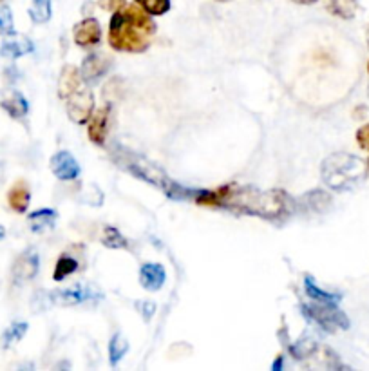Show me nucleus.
<instances>
[{
    "mask_svg": "<svg viewBox=\"0 0 369 371\" xmlns=\"http://www.w3.org/2000/svg\"><path fill=\"white\" fill-rule=\"evenodd\" d=\"M368 71H369V64H368Z\"/></svg>",
    "mask_w": 369,
    "mask_h": 371,
    "instance_id": "obj_32",
    "label": "nucleus"
},
{
    "mask_svg": "<svg viewBox=\"0 0 369 371\" xmlns=\"http://www.w3.org/2000/svg\"><path fill=\"white\" fill-rule=\"evenodd\" d=\"M76 270H78V261L71 258V255H62V258L58 259L57 267H55L53 277H55V281H64L67 275L74 274Z\"/></svg>",
    "mask_w": 369,
    "mask_h": 371,
    "instance_id": "obj_22",
    "label": "nucleus"
},
{
    "mask_svg": "<svg viewBox=\"0 0 369 371\" xmlns=\"http://www.w3.org/2000/svg\"><path fill=\"white\" fill-rule=\"evenodd\" d=\"M326 9L340 18H353L358 8V0H324Z\"/></svg>",
    "mask_w": 369,
    "mask_h": 371,
    "instance_id": "obj_18",
    "label": "nucleus"
},
{
    "mask_svg": "<svg viewBox=\"0 0 369 371\" xmlns=\"http://www.w3.org/2000/svg\"><path fill=\"white\" fill-rule=\"evenodd\" d=\"M136 4L147 11L148 15H165L170 9V0H136Z\"/></svg>",
    "mask_w": 369,
    "mask_h": 371,
    "instance_id": "obj_24",
    "label": "nucleus"
},
{
    "mask_svg": "<svg viewBox=\"0 0 369 371\" xmlns=\"http://www.w3.org/2000/svg\"><path fill=\"white\" fill-rule=\"evenodd\" d=\"M0 105L4 107L6 113L11 116V118H24L27 114V109H29V105H27L26 98L22 97L20 92L11 91L8 92L4 97V100L0 102Z\"/></svg>",
    "mask_w": 369,
    "mask_h": 371,
    "instance_id": "obj_15",
    "label": "nucleus"
},
{
    "mask_svg": "<svg viewBox=\"0 0 369 371\" xmlns=\"http://www.w3.org/2000/svg\"><path fill=\"white\" fill-rule=\"evenodd\" d=\"M109 118H111V109L109 105L100 107L98 111H95V114H91V122H89V138H91L92 144L96 145H104L105 138H107L109 132Z\"/></svg>",
    "mask_w": 369,
    "mask_h": 371,
    "instance_id": "obj_9",
    "label": "nucleus"
},
{
    "mask_svg": "<svg viewBox=\"0 0 369 371\" xmlns=\"http://www.w3.org/2000/svg\"><path fill=\"white\" fill-rule=\"evenodd\" d=\"M368 167L358 156L339 153L326 158L322 163V181L333 190H346L364 179Z\"/></svg>",
    "mask_w": 369,
    "mask_h": 371,
    "instance_id": "obj_2",
    "label": "nucleus"
},
{
    "mask_svg": "<svg viewBox=\"0 0 369 371\" xmlns=\"http://www.w3.org/2000/svg\"><path fill=\"white\" fill-rule=\"evenodd\" d=\"M33 48H35L33 42H31L29 38H26V36H9V38H6L4 42H2V46H0V57L15 60V58H20L24 57V55H27V52L33 51Z\"/></svg>",
    "mask_w": 369,
    "mask_h": 371,
    "instance_id": "obj_13",
    "label": "nucleus"
},
{
    "mask_svg": "<svg viewBox=\"0 0 369 371\" xmlns=\"http://www.w3.org/2000/svg\"><path fill=\"white\" fill-rule=\"evenodd\" d=\"M165 279V268L158 265V262H147V265L139 268V281H141V286L145 290L156 292V290H160L163 286Z\"/></svg>",
    "mask_w": 369,
    "mask_h": 371,
    "instance_id": "obj_11",
    "label": "nucleus"
},
{
    "mask_svg": "<svg viewBox=\"0 0 369 371\" xmlns=\"http://www.w3.org/2000/svg\"><path fill=\"white\" fill-rule=\"evenodd\" d=\"M304 315L317 323L319 326L324 328L326 332H335V330H347L349 321L346 315L337 308V304H326V302H317V304H304Z\"/></svg>",
    "mask_w": 369,
    "mask_h": 371,
    "instance_id": "obj_3",
    "label": "nucleus"
},
{
    "mask_svg": "<svg viewBox=\"0 0 369 371\" xmlns=\"http://www.w3.org/2000/svg\"><path fill=\"white\" fill-rule=\"evenodd\" d=\"M98 4H100L102 9L105 11H116L122 6H125V0H98Z\"/></svg>",
    "mask_w": 369,
    "mask_h": 371,
    "instance_id": "obj_28",
    "label": "nucleus"
},
{
    "mask_svg": "<svg viewBox=\"0 0 369 371\" xmlns=\"http://www.w3.org/2000/svg\"><path fill=\"white\" fill-rule=\"evenodd\" d=\"M73 36L74 42H76L80 48H92V46L100 44V24H98V20H95V18H85V20H82V22L74 26Z\"/></svg>",
    "mask_w": 369,
    "mask_h": 371,
    "instance_id": "obj_7",
    "label": "nucleus"
},
{
    "mask_svg": "<svg viewBox=\"0 0 369 371\" xmlns=\"http://www.w3.org/2000/svg\"><path fill=\"white\" fill-rule=\"evenodd\" d=\"M51 301L55 304L62 306H74V304H82V302L89 301V299H95V292L89 288H83V286H74V288H65V290H57V292L49 293Z\"/></svg>",
    "mask_w": 369,
    "mask_h": 371,
    "instance_id": "obj_10",
    "label": "nucleus"
},
{
    "mask_svg": "<svg viewBox=\"0 0 369 371\" xmlns=\"http://www.w3.org/2000/svg\"><path fill=\"white\" fill-rule=\"evenodd\" d=\"M356 144H358V147L369 153V123L362 125L361 129L356 131Z\"/></svg>",
    "mask_w": 369,
    "mask_h": 371,
    "instance_id": "obj_27",
    "label": "nucleus"
},
{
    "mask_svg": "<svg viewBox=\"0 0 369 371\" xmlns=\"http://www.w3.org/2000/svg\"><path fill=\"white\" fill-rule=\"evenodd\" d=\"M26 332H27V324L26 323H17V324H13V326H9L8 332L4 333L6 346H9V344H13V342L20 341L22 337L26 335Z\"/></svg>",
    "mask_w": 369,
    "mask_h": 371,
    "instance_id": "obj_25",
    "label": "nucleus"
},
{
    "mask_svg": "<svg viewBox=\"0 0 369 371\" xmlns=\"http://www.w3.org/2000/svg\"><path fill=\"white\" fill-rule=\"evenodd\" d=\"M365 167H368V172H369V160H368V163H365Z\"/></svg>",
    "mask_w": 369,
    "mask_h": 371,
    "instance_id": "obj_30",
    "label": "nucleus"
},
{
    "mask_svg": "<svg viewBox=\"0 0 369 371\" xmlns=\"http://www.w3.org/2000/svg\"><path fill=\"white\" fill-rule=\"evenodd\" d=\"M304 288H306V293L312 297L313 301L326 302V304H339L340 295H337V293L326 292V290H321L317 286V283H315V281H313L309 275L306 277V279H304Z\"/></svg>",
    "mask_w": 369,
    "mask_h": 371,
    "instance_id": "obj_19",
    "label": "nucleus"
},
{
    "mask_svg": "<svg viewBox=\"0 0 369 371\" xmlns=\"http://www.w3.org/2000/svg\"><path fill=\"white\" fill-rule=\"evenodd\" d=\"M368 44H369V29H368Z\"/></svg>",
    "mask_w": 369,
    "mask_h": 371,
    "instance_id": "obj_31",
    "label": "nucleus"
},
{
    "mask_svg": "<svg viewBox=\"0 0 369 371\" xmlns=\"http://www.w3.org/2000/svg\"><path fill=\"white\" fill-rule=\"evenodd\" d=\"M29 225L33 232H43L48 228L55 227V221H57V212L51 209H43L36 210L33 214H29Z\"/></svg>",
    "mask_w": 369,
    "mask_h": 371,
    "instance_id": "obj_17",
    "label": "nucleus"
},
{
    "mask_svg": "<svg viewBox=\"0 0 369 371\" xmlns=\"http://www.w3.org/2000/svg\"><path fill=\"white\" fill-rule=\"evenodd\" d=\"M293 2H297V4L308 6V4H315V2H317V0H293Z\"/></svg>",
    "mask_w": 369,
    "mask_h": 371,
    "instance_id": "obj_29",
    "label": "nucleus"
},
{
    "mask_svg": "<svg viewBox=\"0 0 369 371\" xmlns=\"http://www.w3.org/2000/svg\"><path fill=\"white\" fill-rule=\"evenodd\" d=\"M156 35V24L141 6L116 9L109 24V44L116 51L144 52Z\"/></svg>",
    "mask_w": 369,
    "mask_h": 371,
    "instance_id": "obj_1",
    "label": "nucleus"
},
{
    "mask_svg": "<svg viewBox=\"0 0 369 371\" xmlns=\"http://www.w3.org/2000/svg\"><path fill=\"white\" fill-rule=\"evenodd\" d=\"M29 188L26 187L24 181H18L8 194V203L9 206L15 210V212H26L27 206H29Z\"/></svg>",
    "mask_w": 369,
    "mask_h": 371,
    "instance_id": "obj_16",
    "label": "nucleus"
},
{
    "mask_svg": "<svg viewBox=\"0 0 369 371\" xmlns=\"http://www.w3.org/2000/svg\"><path fill=\"white\" fill-rule=\"evenodd\" d=\"M129 349V342H127L125 337L122 333H116V335L111 339V344H109V357H111V364H118L123 358V355L127 354Z\"/></svg>",
    "mask_w": 369,
    "mask_h": 371,
    "instance_id": "obj_21",
    "label": "nucleus"
},
{
    "mask_svg": "<svg viewBox=\"0 0 369 371\" xmlns=\"http://www.w3.org/2000/svg\"><path fill=\"white\" fill-rule=\"evenodd\" d=\"M129 171L134 172L138 178L145 179L151 185H156L160 187L163 192L169 194L170 197H178V190L179 187L174 181H170L169 178L165 176V172L161 171L160 167H156L154 163L147 162L144 158H132L129 162Z\"/></svg>",
    "mask_w": 369,
    "mask_h": 371,
    "instance_id": "obj_4",
    "label": "nucleus"
},
{
    "mask_svg": "<svg viewBox=\"0 0 369 371\" xmlns=\"http://www.w3.org/2000/svg\"><path fill=\"white\" fill-rule=\"evenodd\" d=\"M109 67H111L109 58H105L104 55H96V52H92V55H89V57L83 60L82 78L85 80V82L92 83L95 80L102 78V76L109 71Z\"/></svg>",
    "mask_w": 369,
    "mask_h": 371,
    "instance_id": "obj_12",
    "label": "nucleus"
},
{
    "mask_svg": "<svg viewBox=\"0 0 369 371\" xmlns=\"http://www.w3.org/2000/svg\"><path fill=\"white\" fill-rule=\"evenodd\" d=\"M80 85H82V78H80L78 69L74 66H65L60 74V83H58V94H60V98L67 100V97H71Z\"/></svg>",
    "mask_w": 369,
    "mask_h": 371,
    "instance_id": "obj_14",
    "label": "nucleus"
},
{
    "mask_svg": "<svg viewBox=\"0 0 369 371\" xmlns=\"http://www.w3.org/2000/svg\"><path fill=\"white\" fill-rule=\"evenodd\" d=\"M92 111H95V98L87 88L80 85L71 97H67V114L74 123L78 125L85 123L91 118Z\"/></svg>",
    "mask_w": 369,
    "mask_h": 371,
    "instance_id": "obj_5",
    "label": "nucleus"
},
{
    "mask_svg": "<svg viewBox=\"0 0 369 371\" xmlns=\"http://www.w3.org/2000/svg\"><path fill=\"white\" fill-rule=\"evenodd\" d=\"M13 33V13L8 6H0V35Z\"/></svg>",
    "mask_w": 369,
    "mask_h": 371,
    "instance_id": "obj_26",
    "label": "nucleus"
},
{
    "mask_svg": "<svg viewBox=\"0 0 369 371\" xmlns=\"http://www.w3.org/2000/svg\"><path fill=\"white\" fill-rule=\"evenodd\" d=\"M29 17L35 24H46L51 18V0H33Z\"/></svg>",
    "mask_w": 369,
    "mask_h": 371,
    "instance_id": "obj_20",
    "label": "nucleus"
},
{
    "mask_svg": "<svg viewBox=\"0 0 369 371\" xmlns=\"http://www.w3.org/2000/svg\"><path fill=\"white\" fill-rule=\"evenodd\" d=\"M102 243L107 248H127V239L122 236V232L114 227H105L102 232Z\"/></svg>",
    "mask_w": 369,
    "mask_h": 371,
    "instance_id": "obj_23",
    "label": "nucleus"
},
{
    "mask_svg": "<svg viewBox=\"0 0 369 371\" xmlns=\"http://www.w3.org/2000/svg\"><path fill=\"white\" fill-rule=\"evenodd\" d=\"M51 171L62 181H71V179H76L80 176V165L74 160L73 154L62 150V153L53 156Z\"/></svg>",
    "mask_w": 369,
    "mask_h": 371,
    "instance_id": "obj_6",
    "label": "nucleus"
},
{
    "mask_svg": "<svg viewBox=\"0 0 369 371\" xmlns=\"http://www.w3.org/2000/svg\"><path fill=\"white\" fill-rule=\"evenodd\" d=\"M39 253L35 250H27L20 255V258L15 261L13 265V277L17 283H26V281H31L39 274Z\"/></svg>",
    "mask_w": 369,
    "mask_h": 371,
    "instance_id": "obj_8",
    "label": "nucleus"
}]
</instances>
